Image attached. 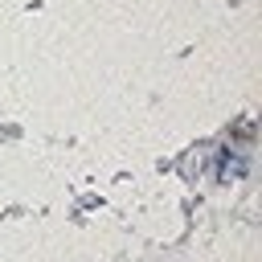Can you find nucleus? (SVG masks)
<instances>
[]
</instances>
